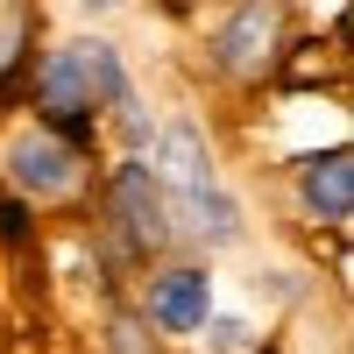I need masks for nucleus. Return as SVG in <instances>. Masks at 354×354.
Returning a JSON list of instances; mask_svg holds the SVG:
<instances>
[{
    "mask_svg": "<svg viewBox=\"0 0 354 354\" xmlns=\"http://www.w3.org/2000/svg\"><path fill=\"white\" fill-rule=\"evenodd\" d=\"M121 93H128V64H121V50H113L106 36L57 43L43 57V71H36V113H43L50 135L71 142V149L100 128V113L121 100Z\"/></svg>",
    "mask_w": 354,
    "mask_h": 354,
    "instance_id": "1",
    "label": "nucleus"
},
{
    "mask_svg": "<svg viewBox=\"0 0 354 354\" xmlns=\"http://www.w3.org/2000/svg\"><path fill=\"white\" fill-rule=\"evenodd\" d=\"M106 213H113V234H121L135 255H163V248L177 241L170 198H163V185L149 177V163H142V156L113 163V177H106Z\"/></svg>",
    "mask_w": 354,
    "mask_h": 354,
    "instance_id": "2",
    "label": "nucleus"
},
{
    "mask_svg": "<svg viewBox=\"0 0 354 354\" xmlns=\"http://www.w3.org/2000/svg\"><path fill=\"white\" fill-rule=\"evenodd\" d=\"M149 177L163 185V198L170 205H185V198H198V192H213L220 185V163H213V142H205L192 121H170V128H156L149 135Z\"/></svg>",
    "mask_w": 354,
    "mask_h": 354,
    "instance_id": "3",
    "label": "nucleus"
},
{
    "mask_svg": "<svg viewBox=\"0 0 354 354\" xmlns=\"http://www.w3.org/2000/svg\"><path fill=\"white\" fill-rule=\"evenodd\" d=\"M277 50H283V0H241L227 15V28L213 36L220 71H234V78H262L277 64Z\"/></svg>",
    "mask_w": 354,
    "mask_h": 354,
    "instance_id": "4",
    "label": "nucleus"
},
{
    "mask_svg": "<svg viewBox=\"0 0 354 354\" xmlns=\"http://www.w3.org/2000/svg\"><path fill=\"white\" fill-rule=\"evenodd\" d=\"M142 319L156 333H198L213 319V270L205 262H170V270L149 277L142 290Z\"/></svg>",
    "mask_w": 354,
    "mask_h": 354,
    "instance_id": "5",
    "label": "nucleus"
},
{
    "mask_svg": "<svg viewBox=\"0 0 354 354\" xmlns=\"http://www.w3.org/2000/svg\"><path fill=\"white\" fill-rule=\"evenodd\" d=\"M8 177L28 198H64V192H78V149L50 128H28L8 142Z\"/></svg>",
    "mask_w": 354,
    "mask_h": 354,
    "instance_id": "6",
    "label": "nucleus"
},
{
    "mask_svg": "<svg viewBox=\"0 0 354 354\" xmlns=\"http://www.w3.org/2000/svg\"><path fill=\"white\" fill-rule=\"evenodd\" d=\"M298 205H305V220H319V227H347L354 220V156L347 149L305 156L298 163Z\"/></svg>",
    "mask_w": 354,
    "mask_h": 354,
    "instance_id": "7",
    "label": "nucleus"
},
{
    "mask_svg": "<svg viewBox=\"0 0 354 354\" xmlns=\"http://www.w3.org/2000/svg\"><path fill=\"white\" fill-rule=\"evenodd\" d=\"M205 347H213V354H241L248 347V326H241V319H205Z\"/></svg>",
    "mask_w": 354,
    "mask_h": 354,
    "instance_id": "8",
    "label": "nucleus"
},
{
    "mask_svg": "<svg viewBox=\"0 0 354 354\" xmlns=\"http://www.w3.org/2000/svg\"><path fill=\"white\" fill-rule=\"evenodd\" d=\"M113 354H142V333L128 326V319H113Z\"/></svg>",
    "mask_w": 354,
    "mask_h": 354,
    "instance_id": "9",
    "label": "nucleus"
},
{
    "mask_svg": "<svg viewBox=\"0 0 354 354\" xmlns=\"http://www.w3.org/2000/svg\"><path fill=\"white\" fill-rule=\"evenodd\" d=\"M85 15H113V8H128V0H78Z\"/></svg>",
    "mask_w": 354,
    "mask_h": 354,
    "instance_id": "10",
    "label": "nucleus"
}]
</instances>
